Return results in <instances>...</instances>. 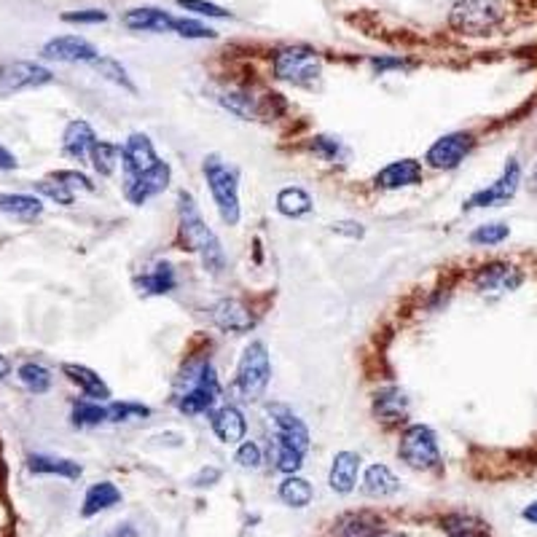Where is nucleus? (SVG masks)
<instances>
[{
    "label": "nucleus",
    "instance_id": "7",
    "mask_svg": "<svg viewBox=\"0 0 537 537\" xmlns=\"http://www.w3.org/2000/svg\"><path fill=\"white\" fill-rule=\"evenodd\" d=\"M320 73H322V57L309 46H288L274 57V75L280 81L309 86L320 78Z\"/></svg>",
    "mask_w": 537,
    "mask_h": 537
},
{
    "label": "nucleus",
    "instance_id": "38",
    "mask_svg": "<svg viewBox=\"0 0 537 537\" xmlns=\"http://www.w3.org/2000/svg\"><path fill=\"white\" fill-rule=\"evenodd\" d=\"M221 102L229 107L232 114H237L240 119H253L258 114V105H256V97L248 94V91H229L221 97Z\"/></svg>",
    "mask_w": 537,
    "mask_h": 537
},
{
    "label": "nucleus",
    "instance_id": "49",
    "mask_svg": "<svg viewBox=\"0 0 537 537\" xmlns=\"http://www.w3.org/2000/svg\"><path fill=\"white\" fill-rule=\"evenodd\" d=\"M17 156L6 146H0V170H17Z\"/></svg>",
    "mask_w": 537,
    "mask_h": 537
},
{
    "label": "nucleus",
    "instance_id": "33",
    "mask_svg": "<svg viewBox=\"0 0 537 537\" xmlns=\"http://www.w3.org/2000/svg\"><path fill=\"white\" fill-rule=\"evenodd\" d=\"M444 529L449 537H489V529L484 521L465 516V513H452L444 518Z\"/></svg>",
    "mask_w": 537,
    "mask_h": 537
},
{
    "label": "nucleus",
    "instance_id": "31",
    "mask_svg": "<svg viewBox=\"0 0 537 537\" xmlns=\"http://www.w3.org/2000/svg\"><path fill=\"white\" fill-rule=\"evenodd\" d=\"M382 534H384L382 524L368 513H352L339 524V537H382Z\"/></svg>",
    "mask_w": 537,
    "mask_h": 537
},
{
    "label": "nucleus",
    "instance_id": "13",
    "mask_svg": "<svg viewBox=\"0 0 537 537\" xmlns=\"http://www.w3.org/2000/svg\"><path fill=\"white\" fill-rule=\"evenodd\" d=\"M209 320L215 322V328H221L226 334H248L256 326L253 312L237 301V298H221L215 301L209 309Z\"/></svg>",
    "mask_w": 537,
    "mask_h": 537
},
{
    "label": "nucleus",
    "instance_id": "41",
    "mask_svg": "<svg viewBox=\"0 0 537 537\" xmlns=\"http://www.w3.org/2000/svg\"><path fill=\"white\" fill-rule=\"evenodd\" d=\"M274 454H277V468L282 470V473H288V476H293L298 468H301V460H304V454L301 452H296V449H290L288 444H282V441H274Z\"/></svg>",
    "mask_w": 537,
    "mask_h": 537
},
{
    "label": "nucleus",
    "instance_id": "48",
    "mask_svg": "<svg viewBox=\"0 0 537 537\" xmlns=\"http://www.w3.org/2000/svg\"><path fill=\"white\" fill-rule=\"evenodd\" d=\"M331 232H334V234L352 237V240H360V237L366 234V229H363L360 224H355V221H336V224H331Z\"/></svg>",
    "mask_w": 537,
    "mask_h": 537
},
{
    "label": "nucleus",
    "instance_id": "3",
    "mask_svg": "<svg viewBox=\"0 0 537 537\" xmlns=\"http://www.w3.org/2000/svg\"><path fill=\"white\" fill-rule=\"evenodd\" d=\"M204 178L212 193V201L221 212V221L226 226H237L242 218V207H240V178L237 170L229 167L221 156H207L204 159Z\"/></svg>",
    "mask_w": 537,
    "mask_h": 537
},
{
    "label": "nucleus",
    "instance_id": "5",
    "mask_svg": "<svg viewBox=\"0 0 537 537\" xmlns=\"http://www.w3.org/2000/svg\"><path fill=\"white\" fill-rule=\"evenodd\" d=\"M269 379H272L269 350L264 342H250L237 366V382H234L237 392L242 395V400H258V398H264Z\"/></svg>",
    "mask_w": 537,
    "mask_h": 537
},
{
    "label": "nucleus",
    "instance_id": "52",
    "mask_svg": "<svg viewBox=\"0 0 537 537\" xmlns=\"http://www.w3.org/2000/svg\"><path fill=\"white\" fill-rule=\"evenodd\" d=\"M524 518H526L529 524H534V526H537V502H532V505L524 510Z\"/></svg>",
    "mask_w": 537,
    "mask_h": 537
},
{
    "label": "nucleus",
    "instance_id": "39",
    "mask_svg": "<svg viewBox=\"0 0 537 537\" xmlns=\"http://www.w3.org/2000/svg\"><path fill=\"white\" fill-rule=\"evenodd\" d=\"M510 234V229L505 224H486V226H478L473 234H470V242L473 245H500L505 242Z\"/></svg>",
    "mask_w": 537,
    "mask_h": 537
},
{
    "label": "nucleus",
    "instance_id": "47",
    "mask_svg": "<svg viewBox=\"0 0 537 537\" xmlns=\"http://www.w3.org/2000/svg\"><path fill=\"white\" fill-rule=\"evenodd\" d=\"M62 20H65V22H78V25H97V22H105L107 14H105V12H97V9H89V12L65 14Z\"/></svg>",
    "mask_w": 537,
    "mask_h": 537
},
{
    "label": "nucleus",
    "instance_id": "9",
    "mask_svg": "<svg viewBox=\"0 0 537 537\" xmlns=\"http://www.w3.org/2000/svg\"><path fill=\"white\" fill-rule=\"evenodd\" d=\"M473 146H476V140L470 132H452V135L438 138L427 148L424 162L433 170H454L465 162V156L473 151Z\"/></svg>",
    "mask_w": 537,
    "mask_h": 537
},
{
    "label": "nucleus",
    "instance_id": "42",
    "mask_svg": "<svg viewBox=\"0 0 537 537\" xmlns=\"http://www.w3.org/2000/svg\"><path fill=\"white\" fill-rule=\"evenodd\" d=\"M178 6L186 9V12H193V14H201V17H218V20H226L229 12L215 6V4H207V0H178Z\"/></svg>",
    "mask_w": 537,
    "mask_h": 537
},
{
    "label": "nucleus",
    "instance_id": "29",
    "mask_svg": "<svg viewBox=\"0 0 537 537\" xmlns=\"http://www.w3.org/2000/svg\"><path fill=\"white\" fill-rule=\"evenodd\" d=\"M398 478L392 476V470L387 465H371L366 470V478H363V492L368 497H390L398 492Z\"/></svg>",
    "mask_w": 537,
    "mask_h": 537
},
{
    "label": "nucleus",
    "instance_id": "50",
    "mask_svg": "<svg viewBox=\"0 0 537 537\" xmlns=\"http://www.w3.org/2000/svg\"><path fill=\"white\" fill-rule=\"evenodd\" d=\"M374 67L376 70H387V67H406L403 59H374Z\"/></svg>",
    "mask_w": 537,
    "mask_h": 537
},
{
    "label": "nucleus",
    "instance_id": "44",
    "mask_svg": "<svg viewBox=\"0 0 537 537\" xmlns=\"http://www.w3.org/2000/svg\"><path fill=\"white\" fill-rule=\"evenodd\" d=\"M175 33L183 38H215V30H209L193 20H175Z\"/></svg>",
    "mask_w": 537,
    "mask_h": 537
},
{
    "label": "nucleus",
    "instance_id": "17",
    "mask_svg": "<svg viewBox=\"0 0 537 537\" xmlns=\"http://www.w3.org/2000/svg\"><path fill=\"white\" fill-rule=\"evenodd\" d=\"M43 57L57 59V62H94L99 54L89 41H83L78 36H62L43 46Z\"/></svg>",
    "mask_w": 537,
    "mask_h": 537
},
{
    "label": "nucleus",
    "instance_id": "16",
    "mask_svg": "<svg viewBox=\"0 0 537 537\" xmlns=\"http://www.w3.org/2000/svg\"><path fill=\"white\" fill-rule=\"evenodd\" d=\"M159 162L156 151H154V143L148 135H130L127 143L122 146V164H124V175L127 178H135L140 172H146L148 167H154Z\"/></svg>",
    "mask_w": 537,
    "mask_h": 537
},
{
    "label": "nucleus",
    "instance_id": "37",
    "mask_svg": "<svg viewBox=\"0 0 537 537\" xmlns=\"http://www.w3.org/2000/svg\"><path fill=\"white\" fill-rule=\"evenodd\" d=\"M94 65H97L99 75H105L107 81H114V83L124 86L127 91L138 94V86L132 83V78L127 75V70H124V67H122L116 59H111V57H97V59H94Z\"/></svg>",
    "mask_w": 537,
    "mask_h": 537
},
{
    "label": "nucleus",
    "instance_id": "21",
    "mask_svg": "<svg viewBox=\"0 0 537 537\" xmlns=\"http://www.w3.org/2000/svg\"><path fill=\"white\" fill-rule=\"evenodd\" d=\"M62 374L89 398V400H107L111 398V387H107L105 382H102V376L99 374H94L91 368H86V366H75V363H65L62 366Z\"/></svg>",
    "mask_w": 537,
    "mask_h": 537
},
{
    "label": "nucleus",
    "instance_id": "8",
    "mask_svg": "<svg viewBox=\"0 0 537 537\" xmlns=\"http://www.w3.org/2000/svg\"><path fill=\"white\" fill-rule=\"evenodd\" d=\"M51 81H54L51 70L38 62L17 59V62L0 65V97H9V94L25 91V89H38Z\"/></svg>",
    "mask_w": 537,
    "mask_h": 537
},
{
    "label": "nucleus",
    "instance_id": "46",
    "mask_svg": "<svg viewBox=\"0 0 537 537\" xmlns=\"http://www.w3.org/2000/svg\"><path fill=\"white\" fill-rule=\"evenodd\" d=\"M237 462H240L242 468H250V470L261 468V449H258L253 441H245V444L237 449Z\"/></svg>",
    "mask_w": 537,
    "mask_h": 537
},
{
    "label": "nucleus",
    "instance_id": "45",
    "mask_svg": "<svg viewBox=\"0 0 537 537\" xmlns=\"http://www.w3.org/2000/svg\"><path fill=\"white\" fill-rule=\"evenodd\" d=\"M51 178H57L59 183H65L70 191H75V188H81V191H91V188H94V183H91L86 175L75 172V170H62V172H54Z\"/></svg>",
    "mask_w": 537,
    "mask_h": 537
},
{
    "label": "nucleus",
    "instance_id": "34",
    "mask_svg": "<svg viewBox=\"0 0 537 537\" xmlns=\"http://www.w3.org/2000/svg\"><path fill=\"white\" fill-rule=\"evenodd\" d=\"M70 419H73L75 427H94V424H102V422H107V406H102L99 400H78V403L73 406Z\"/></svg>",
    "mask_w": 537,
    "mask_h": 537
},
{
    "label": "nucleus",
    "instance_id": "12",
    "mask_svg": "<svg viewBox=\"0 0 537 537\" xmlns=\"http://www.w3.org/2000/svg\"><path fill=\"white\" fill-rule=\"evenodd\" d=\"M521 183V164L516 159H510L502 170V175L484 191H476L465 207H494V204H505L508 199H513V193L518 191Z\"/></svg>",
    "mask_w": 537,
    "mask_h": 537
},
{
    "label": "nucleus",
    "instance_id": "25",
    "mask_svg": "<svg viewBox=\"0 0 537 537\" xmlns=\"http://www.w3.org/2000/svg\"><path fill=\"white\" fill-rule=\"evenodd\" d=\"M119 502H122V492L116 489V484L99 481V484H94V486L86 492V497H83V516H94V513L107 510V508H114V505H119Z\"/></svg>",
    "mask_w": 537,
    "mask_h": 537
},
{
    "label": "nucleus",
    "instance_id": "51",
    "mask_svg": "<svg viewBox=\"0 0 537 537\" xmlns=\"http://www.w3.org/2000/svg\"><path fill=\"white\" fill-rule=\"evenodd\" d=\"M12 374V360L6 355H0V379H6Z\"/></svg>",
    "mask_w": 537,
    "mask_h": 537
},
{
    "label": "nucleus",
    "instance_id": "6",
    "mask_svg": "<svg viewBox=\"0 0 537 537\" xmlns=\"http://www.w3.org/2000/svg\"><path fill=\"white\" fill-rule=\"evenodd\" d=\"M398 454L414 470H433V468L441 465V452H438L436 433L427 424H408L403 430Z\"/></svg>",
    "mask_w": 537,
    "mask_h": 537
},
{
    "label": "nucleus",
    "instance_id": "23",
    "mask_svg": "<svg viewBox=\"0 0 537 537\" xmlns=\"http://www.w3.org/2000/svg\"><path fill=\"white\" fill-rule=\"evenodd\" d=\"M358 470H360V454H355V452H339L334 457L331 476H328L331 489L339 492V494H350L355 489Z\"/></svg>",
    "mask_w": 537,
    "mask_h": 537
},
{
    "label": "nucleus",
    "instance_id": "28",
    "mask_svg": "<svg viewBox=\"0 0 537 537\" xmlns=\"http://www.w3.org/2000/svg\"><path fill=\"white\" fill-rule=\"evenodd\" d=\"M33 473L41 476H62V478H78L81 476V465L73 460H62V457H46V454H33L28 460Z\"/></svg>",
    "mask_w": 537,
    "mask_h": 537
},
{
    "label": "nucleus",
    "instance_id": "2",
    "mask_svg": "<svg viewBox=\"0 0 537 537\" xmlns=\"http://www.w3.org/2000/svg\"><path fill=\"white\" fill-rule=\"evenodd\" d=\"M178 215H180V240H183V245L191 253H196L201 258L204 269H209L212 274L224 272V266H226L224 248H221L218 237L212 234V229L204 224L193 196L186 193V191H180V196H178Z\"/></svg>",
    "mask_w": 537,
    "mask_h": 537
},
{
    "label": "nucleus",
    "instance_id": "14",
    "mask_svg": "<svg viewBox=\"0 0 537 537\" xmlns=\"http://www.w3.org/2000/svg\"><path fill=\"white\" fill-rule=\"evenodd\" d=\"M269 416H272V422L277 427V441H282L290 449L306 454V449H309V430H306V424L288 406H282V403H272L269 406Z\"/></svg>",
    "mask_w": 537,
    "mask_h": 537
},
{
    "label": "nucleus",
    "instance_id": "35",
    "mask_svg": "<svg viewBox=\"0 0 537 537\" xmlns=\"http://www.w3.org/2000/svg\"><path fill=\"white\" fill-rule=\"evenodd\" d=\"M20 382H22L30 392L43 395V392L51 387V374H49V368H43L41 363H25V366L20 368Z\"/></svg>",
    "mask_w": 537,
    "mask_h": 537
},
{
    "label": "nucleus",
    "instance_id": "15",
    "mask_svg": "<svg viewBox=\"0 0 537 537\" xmlns=\"http://www.w3.org/2000/svg\"><path fill=\"white\" fill-rule=\"evenodd\" d=\"M424 178L422 172V164L416 159H398V162H390L387 167H382L374 178L376 188H384V191H398V188H408V186H419Z\"/></svg>",
    "mask_w": 537,
    "mask_h": 537
},
{
    "label": "nucleus",
    "instance_id": "11",
    "mask_svg": "<svg viewBox=\"0 0 537 537\" xmlns=\"http://www.w3.org/2000/svg\"><path fill=\"white\" fill-rule=\"evenodd\" d=\"M521 282H524L521 269H516L513 264H505V261L486 264V266H481V269L476 272V277H473L476 290H478V293H486V296L510 293V290H516Z\"/></svg>",
    "mask_w": 537,
    "mask_h": 537
},
{
    "label": "nucleus",
    "instance_id": "36",
    "mask_svg": "<svg viewBox=\"0 0 537 537\" xmlns=\"http://www.w3.org/2000/svg\"><path fill=\"white\" fill-rule=\"evenodd\" d=\"M151 416V408L135 400H114L107 403V422H130V419H143Z\"/></svg>",
    "mask_w": 537,
    "mask_h": 537
},
{
    "label": "nucleus",
    "instance_id": "24",
    "mask_svg": "<svg viewBox=\"0 0 537 537\" xmlns=\"http://www.w3.org/2000/svg\"><path fill=\"white\" fill-rule=\"evenodd\" d=\"M178 280H175V269L170 264H156L154 269H148L143 277L135 280L138 293L143 296H164L170 290H175Z\"/></svg>",
    "mask_w": 537,
    "mask_h": 537
},
{
    "label": "nucleus",
    "instance_id": "27",
    "mask_svg": "<svg viewBox=\"0 0 537 537\" xmlns=\"http://www.w3.org/2000/svg\"><path fill=\"white\" fill-rule=\"evenodd\" d=\"M277 212L285 215V218H304V215L312 212V196L298 186L282 188L277 193Z\"/></svg>",
    "mask_w": 537,
    "mask_h": 537
},
{
    "label": "nucleus",
    "instance_id": "10",
    "mask_svg": "<svg viewBox=\"0 0 537 537\" xmlns=\"http://www.w3.org/2000/svg\"><path fill=\"white\" fill-rule=\"evenodd\" d=\"M170 178H172L170 164H167V162H156V164L148 167L146 172H140V175H135V178H127L124 196H127L132 204H146L151 196H159V193L167 191Z\"/></svg>",
    "mask_w": 537,
    "mask_h": 537
},
{
    "label": "nucleus",
    "instance_id": "4",
    "mask_svg": "<svg viewBox=\"0 0 537 537\" xmlns=\"http://www.w3.org/2000/svg\"><path fill=\"white\" fill-rule=\"evenodd\" d=\"M505 20L500 0H457L449 12V25L460 36H492Z\"/></svg>",
    "mask_w": 537,
    "mask_h": 537
},
{
    "label": "nucleus",
    "instance_id": "22",
    "mask_svg": "<svg viewBox=\"0 0 537 537\" xmlns=\"http://www.w3.org/2000/svg\"><path fill=\"white\" fill-rule=\"evenodd\" d=\"M374 414L387 422V424H395V422H403L408 416V398L400 387H384L374 395Z\"/></svg>",
    "mask_w": 537,
    "mask_h": 537
},
{
    "label": "nucleus",
    "instance_id": "30",
    "mask_svg": "<svg viewBox=\"0 0 537 537\" xmlns=\"http://www.w3.org/2000/svg\"><path fill=\"white\" fill-rule=\"evenodd\" d=\"M89 162H91V167H94L102 178L114 175V172H116V164L122 162V146H119V143H107V140H97V143L91 146Z\"/></svg>",
    "mask_w": 537,
    "mask_h": 537
},
{
    "label": "nucleus",
    "instance_id": "20",
    "mask_svg": "<svg viewBox=\"0 0 537 537\" xmlns=\"http://www.w3.org/2000/svg\"><path fill=\"white\" fill-rule=\"evenodd\" d=\"M97 143V135L91 130L89 122L78 119V122H70L65 127V135H62V154L75 159V162H86L89 154H91V146Z\"/></svg>",
    "mask_w": 537,
    "mask_h": 537
},
{
    "label": "nucleus",
    "instance_id": "19",
    "mask_svg": "<svg viewBox=\"0 0 537 537\" xmlns=\"http://www.w3.org/2000/svg\"><path fill=\"white\" fill-rule=\"evenodd\" d=\"M124 28L135 33H175V17H170L162 9H132L122 17Z\"/></svg>",
    "mask_w": 537,
    "mask_h": 537
},
{
    "label": "nucleus",
    "instance_id": "18",
    "mask_svg": "<svg viewBox=\"0 0 537 537\" xmlns=\"http://www.w3.org/2000/svg\"><path fill=\"white\" fill-rule=\"evenodd\" d=\"M209 424H212V433L224 444H240L248 433L245 414L237 406H221L218 411H209Z\"/></svg>",
    "mask_w": 537,
    "mask_h": 537
},
{
    "label": "nucleus",
    "instance_id": "53",
    "mask_svg": "<svg viewBox=\"0 0 537 537\" xmlns=\"http://www.w3.org/2000/svg\"><path fill=\"white\" fill-rule=\"evenodd\" d=\"M526 188H529V193L537 196V167L532 170V175H529V180H526Z\"/></svg>",
    "mask_w": 537,
    "mask_h": 537
},
{
    "label": "nucleus",
    "instance_id": "1",
    "mask_svg": "<svg viewBox=\"0 0 537 537\" xmlns=\"http://www.w3.org/2000/svg\"><path fill=\"white\" fill-rule=\"evenodd\" d=\"M221 398V382L215 374L212 363L207 355H193L183 363L175 390H172V406L180 414L196 416V414H209Z\"/></svg>",
    "mask_w": 537,
    "mask_h": 537
},
{
    "label": "nucleus",
    "instance_id": "43",
    "mask_svg": "<svg viewBox=\"0 0 537 537\" xmlns=\"http://www.w3.org/2000/svg\"><path fill=\"white\" fill-rule=\"evenodd\" d=\"M309 148H312L317 156L326 159V162H336V159H339V154H342V143H339L336 138H326V135L314 138Z\"/></svg>",
    "mask_w": 537,
    "mask_h": 537
},
{
    "label": "nucleus",
    "instance_id": "40",
    "mask_svg": "<svg viewBox=\"0 0 537 537\" xmlns=\"http://www.w3.org/2000/svg\"><path fill=\"white\" fill-rule=\"evenodd\" d=\"M36 191L38 193H43V196H49L51 201H57V204H73V191L65 186V183H59L57 178H51V180H41V183H36Z\"/></svg>",
    "mask_w": 537,
    "mask_h": 537
},
{
    "label": "nucleus",
    "instance_id": "26",
    "mask_svg": "<svg viewBox=\"0 0 537 537\" xmlns=\"http://www.w3.org/2000/svg\"><path fill=\"white\" fill-rule=\"evenodd\" d=\"M0 212L17 215L22 221H36L43 212V204H41V199L28 196V193H0Z\"/></svg>",
    "mask_w": 537,
    "mask_h": 537
},
{
    "label": "nucleus",
    "instance_id": "32",
    "mask_svg": "<svg viewBox=\"0 0 537 537\" xmlns=\"http://www.w3.org/2000/svg\"><path fill=\"white\" fill-rule=\"evenodd\" d=\"M314 497V489L309 481L298 478V476H288L282 484H280V500L290 508H306Z\"/></svg>",
    "mask_w": 537,
    "mask_h": 537
}]
</instances>
